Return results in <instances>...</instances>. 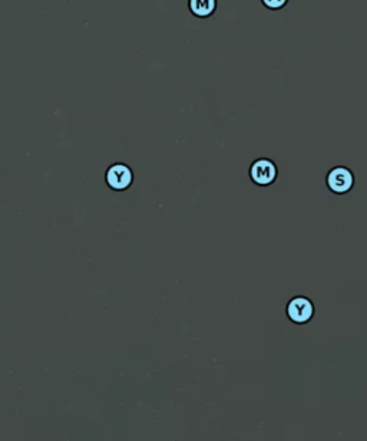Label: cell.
I'll return each mask as SVG.
<instances>
[{"mask_svg":"<svg viewBox=\"0 0 367 441\" xmlns=\"http://www.w3.org/2000/svg\"><path fill=\"white\" fill-rule=\"evenodd\" d=\"M250 178L255 185L269 187L279 177V168L270 159H257L252 161L248 170Z\"/></svg>","mask_w":367,"mask_h":441,"instance_id":"cell-1","label":"cell"},{"mask_svg":"<svg viewBox=\"0 0 367 441\" xmlns=\"http://www.w3.org/2000/svg\"><path fill=\"white\" fill-rule=\"evenodd\" d=\"M287 318L296 325H305L308 323L314 314H316V307L307 297H294L290 299L286 308Z\"/></svg>","mask_w":367,"mask_h":441,"instance_id":"cell-2","label":"cell"},{"mask_svg":"<svg viewBox=\"0 0 367 441\" xmlns=\"http://www.w3.org/2000/svg\"><path fill=\"white\" fill-rule=\"evenodd\" d=\"M327 188L334 194H347L354 187V174L344 166L333 167L326 177Z\"/></svg>","mask_w":367,"mask_h":441,"instance_id":"cell-3","label":"cell"},{"mask_svg":"<svg viewBox=\"0 0 367 441\" xmlns=\"http://www.w3.org/2000/svg\"><path fill=\"white\" fill-rule=\"evenodd\" d=\"M107 184L115 191H124L131 187L134 181V173L127 164H114L108 168L105 176Z\"/></svg>","mask_w":367,"mask_h":441,"instance_id":"cell-4","label":"cell"},{"mask_svg":"<svg viewBox=\"0 0 367 441\" xmlns=\"http://www.w3.org/2000/svg\"><path fill=\"white\" fill-rule=\"evenodd\" d=\"M190 12L199 19L213 16L217 11V0H188Z\"/></svg>","mask_w":367,"mask_h":441,"instance_id":"cell-5","label":"cell"},{"mask_svg":"<svg viewBox=\"0 0 367 441\" xmlns=\"http://www.w3.org/2000/svg\"><path fill=\"white\" fill-rule=\"evenodd\" d=\"M261 2L270 11H280L287 5V0H261Z\"/></svg>","mask_w":367,"mask_h":441,"instance_id":"cell-6","label":"cell"}]
</instances>
